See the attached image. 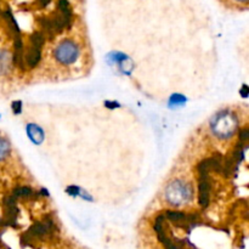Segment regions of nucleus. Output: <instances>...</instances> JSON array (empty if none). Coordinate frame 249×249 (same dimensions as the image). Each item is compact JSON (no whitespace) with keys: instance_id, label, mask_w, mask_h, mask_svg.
<instances>
[{"instance_id":"f257e3e1","label":"nucleus","mask_w":249,"mask_h":249,"mask_svg":"<svg viewBox=\"0 0 249 249\" xmlns=\"http://www.w3.org/2000/svg\"><path fill=\"white\" fill-rule=\"evenodd\" d=\"M78 55H79V49L71 40L62 41L55 50L56 60L63 65H71V63L75 62Z\"/></svg>"},{"instance_id":"f03ea898","label":"nucleus","mask_w":249,"mask_h":249,"mask_svg":"<svg viewBox=\"0 0 249 249\" xmlns=\"http://www.w3.org/2000/svg\"><path fill=\"white\" fill-rule=\"evenodd\" d=\"M215 121L224 124L221 126L213 128L214 133L218 136H220V138H229V136H231V134L235 131L236 125H237V119H236V117L228 113V112H224V113L219 114L215 118Z\"/></svg>"},{"instance_id":"7ed1b4c3","label":"nucleus","mask_w":249,"mask_h":249,"mask_svg":"<svg viewBox=\"0 0 249 249\" xmlns=\"http://www.w3.org/2000/svg\"><path fill=\"white\" fill-rule=\"evenodd\" d=\"M209 180L208 175H199V206L207 208L209 204Z\"/></svg>"},{"instance_id":"20e7f679","label":"nucleus","mask_w":249,"mask_h":249,"mask_svg":"<svg viewBox=\"0 0 249 249\" xmlns=\"http://www.w3.org/2000/svg\"><path fill=\"white\" fill-rule=\"evenodd\" d=\"M40 57H41L40 49H36L34 48V46H29L26 55H24V63L27 65V67L33 68L38 65V62L40 61Z\"/></svg>"},{"instance_id":"39448f33","label":"nucleus","mask_w":249,"mask_h":249,"mask_svg":"<svg viewBox=\"0 0 249 249\" xmlns=\"http://www.w3.org/2000/svg\"><path fill=\"white\" fill-rule=\"evenodd\" d=\"M44 43H45V36H44L43 32H34L31 36V46L41 50Z\"/></svg>"},{"instance_id":"423d86ee","label":"nucleus","mask_w":249,"mask_h":249,"mask_svg":"<svg viewBox=\"0 0 249 249\" xmlns=\"http://www.w3.org/2000/svg\"><path fill=\"white\" fill-rule=\"evenodd\" d=\"M33 195L34 192L32 191L29 187H18V189L14 190L12 196H14L15 198H18V197H31L33 196Z\"/></svg>"},{"instance_id":"0eeeda50","label":"nucleus","mask_w":249,"mask_h":249,"mask_svg":"<svg viewBox=\"0 0 249 249\" xmlns=\"http://www.w3.org/2000/svg\"><path fill=\"white\" fill-rule=\"evenodd\" d=\"M10 151V145L5 139L0 138V160H2L4 158H6V156L9 155Z\"/></svg>"},{"instance_id":"6e6552de","label":"nucleus","mask_w":249,"mask_h":249,"mask_svg":"<svg viewBox=\"0 0 249 249\" xmlns=\"http://www.w3.org/2000/svg\"><path fill=\"white\" fill-rule=\"evenodd\" d=\"M248 138H249L248 129H245V130L240 131V139L243 141V142H245V141H247Z\"/></svg>"},{"instance_id":"1a4fd4ad","label":"nucleus","mask_w":249,"mask_h":249,"mask_svg":"<svg viewBox=\"0 0 249 249\" xmlns=\"http://www.w3.org/2000/svg\"><path fill=\"white\" fill-rule=\"evenodd\" d=\"M50 1L51 0H39V4H40L41 7H45V6H48V4Z\"/></svg>"},{"instance_id":"9d476101","label":"nucleus","mask_w":249,"mask_h":249,"mask_svg":"<svg viewBox=\"0 0 249 249\" xmlns=\"http://www.w3.org/2000/svg\"><path fill=\"white\" fill-rule=\"evenodd\" d=\"M240 1H247V0H240Z\"/></svg>"}]
</instances>
